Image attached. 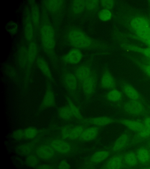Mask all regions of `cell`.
I'll list each match as a JSON object with an SVG mask.
<instances>
[{
  "label": "cell",
  "mask_w": 150,
  "mask_h": 169,
  "mask_svg": "<svg viewBox=\"0 0 150 169\" xmlns=\"http://www.w3.org/2000/svg\"><path fill=\"white\" fill-rule=\"evenodd\" d=\"M40 38L42 47L47 53L53 51L55 47V33L51 25L45 23L41 27Z\"/></svg>",
  "instance_id": "cell-1"
},
{
  "label": "cell",
  "mask_w": 150,
  "mask_h": 169,
  "mask_svg": "<svg viewBox=\"0 0 150 169\" xmlns=\"http://www.w3.org/2000/svg\"><path fill=\"white\" fill-rule=\"evenodd\" d=\"M68 38L70 43L76 47L85 48L91 44V39L82 31L76 29L71 31L68 34Z\"/></svg>",
  "instance_id": "cell-2"
},
{
  "label": "cell",
  "mask_w": 150,
  "mask_h": 169,
  "mask_svg": "<svg viewBox=\"0 0 150 169\" xmlns=\"http://www.w3.org/2000/svg\"><path fill=\"white\" fill-rule=\"evenodd\" d=\"M123 109L127 113L131 115H139L144 111V107L140 100H130L126 102Z\"/></svg>",
  "instance_id": "cell-3"
},
{
  "label": "cell",
  "mask_w": 150,
  "mask_h": 169,
  "mask_svg": "<svg viewBox=\"0 0 150 169\" xmlns=\"http://www.w3.org/2000/svg\"><path fill=\"white\" fill-rule=\"evenodd\" d=\"M133 31L147 27H150V19L143 16H136L132 18L128 23Z\"/></svg>",
  "instance_id": "cell-4"
},
{
  "label": "cell",
  "mask_w": 150,
  "mask_h": 169,
  "mask_svg": "<svg viewBox=\"0 0 150 169\" xmlns=\"http://www.w3.org/2000/svg\"><path fill=\"white\" fill-rule=\"evenodd\" d=\"M55 151L51 146L43 144L38 146L35 151L36 155L39 158L44 160H49L54 157Z\"/></svg>",
  "instance_id": "cell-5"
},
{
  "label": "cell",
  "mask_w": 150,
  "mask_h": 169,
  "mask_svg": "<svg viewBox=\"0 0 150 169\" xmlns=\"http://www.w3.org/2000/svg\"><path fill=\"white\" fill-rule=\"evenodd\" d=\"M50 146L56 152L61 154H66L71 151V146L68 142L63 140L55 139L50 142Z\"/></svg>",
  "instance_id": "cell-6"
},
{
  "label": "cell",
  "mask_w": 150,
  "mask_h": 169,
  "mask_svg": "<svg viewBox=\"0 0 150 169\" xmlns=\"http://www.w3.org/2000/svg\"><path fill=\"white\" fill-rule=\"evenodd\" d=\"M34 26L32 21L30 13L26 14L24 18L23 31L26 40L30 43L33 41L34 36Z\"/></svg>",
  "instance_id": "cell-7"
},
{
  "label": "cell",
  "mask_w": 150,
  "mask_h": 169,
  "mask_svg": "<svg viewBox=\"0 0 150 169\" xmlns=\"http://www.w3.org/2000/svg\"><path fill=\"white\" fill-rule=\"evenodd\" d=\"M99 129L94 126L84 129L79 139L82 141L88 142L95 139L98 135Z\"/></svg>",
  "instance_id": "cell-8"
},
{
  "label": "cell",
  "mask_w": 150,
  "mask_h": 169,
  "mask_svg": "<svg viewBox=\"0 0 150 169\" xmlns=\"http://www.w3.org/2000/svg\"><path fill=\"white\" fill-rule=\"evenodd\" d=\"M82 89L85 94L90 96L94 92L96 86V80L92 74L81 84Z\"/></svg>",
  "instance_id": "cell-9"
},
{
  "label": "cell",
  "mask_w": 150,
  "mask_h": 169,
  "mask_svg": "<svg viewBox=\"0 0 150 169\" xmlns=\"http://www.w3.org/2000/svg\"><path fill=\"white\" fill-rule=\"evenodd\" d=\"M84 121L88 123L97 126H104L109 125L114 121L112 118L107 116L94 117L85 119Z\"/></svg>",
  "instance_id": "cell-10"
},
{
  "label": "cell",
  "mask_w": 150,
  "mask_h": 169,
  "mask_svg": "<svg viewBox=\"0 0 150 169\" xmlns=\"http://www.w3.org/2000/svg\"><path fill=\"white\" fill-rule=\"evenodd\" d=\"M122 88L124 93L129 99L141 100L142 97L140 94L130 84L127 83H123Z\"/></svg>",
  "instance_id": "cell-11"
},
{
  "label": "cell",
  "mask_w": 150,
  "mask_h": 169,
  "mask_svg": "<svg viewBox=\"0 0 150 169\" xmlns=\"http://www.w3.org/2000/svg\"><path fill=\"white\" fill-rule=\"evenodd\" d=\"M123 159L120 155H114L107 161L103 166L105 169H120L123 166Z\"/></svg>",
  "instance_id": "cell-12"
},
{
  "label": "cell",
  "mask_w": 150,
  "mask_h": 169,
  "mask_svg": "<svg viewBox=\"0 0 150 169\" xmlns=\"http://www.w3.org/2000/svg\"><path fill=\"white\" fill-rule=\"evenodd\" d=\"M38 67L42 74L48 79L52 80V75L50 66L46 60L42 57L38 58L36 60Z\"/></svg>",
  "instance_id": "cell-13"
},
{
  "label": "cell",
  "mask_w": 150,
  "mask_h": 169,
  "mask_svg": "<svg viewBox=\"0 0 150 169\" xmlns=\"http://www.w3.org/2000/svg\"><path fill=\"white\" fill-rule=\"evenodd\" d=\"M82 57L81 52L77 49H73L66 54L63 58L64 61L71 64H76L81 60Z\"/></svg>",
  "instance_id": "cell-14"
},
{
  "label": "cell",
  "mask_w": 150,
  "mask_h": 169,
  "mask_svg": "<svg viewBox=\"0 0 150 169\" xmlns=\"http://www.w3.org/2000/svg\"><path fill=\"white\" fill-rule=\"evenodd\" d=\"M129 141L128 135L123 134L120 135L114 142L112 147L113 152H118L121 151L127 145Z\"/></svg>",
  "instance_id": "cell-15"
},
{
  "label": "cell",
  "mask_w": 150,
  "mask_h": 169,
  "mask_svg": "<svg viewBox=\"0 0 150 169\" xmlns=\"http://www.w3.org/2000/svg\"><path fill=\"white\" fill-rule=\"evenodd\" d=\"M101 85L104 89H112L115 86V79L111 74L109 71L105 72L101 79Z\"/></svg>",
  "instance_id": "cell-16"
},
{
  "label": "cell",
  "mask_w": 150,
  "mask_h": 169,
  "mask_svg": "<svg viewBox=\"0 0 150 169\" xmlns=\"http://www.w3.org/2000/svg\"><path fill=\"white\" fill-rule=\"evenodd\" d=\"M121 46L124 49L141 53L145 57L150 59V47L142 48L127 43H122Z\"/></svg>",
  "instance_id": "cell-17"
},
{
  "label": "cell",
  "mask_w": 150,
  "mask_h": 169,
  "mask_svg": "<svg viewBox=\"0 0 150 169\" xmlns=\"http://www.w3.org/2000/svg\"><path fill=\"white\" fill-rule=\"evenodd\" d=\"M65 87L70 91H74L77 87V80L75 75L71 73L66 74L63 78Z\"/></svg>",
  "instance_id": "cell-18"
},
{
  "label": "cell",
  "mask_w": 150,
  "mask_h": 169,
  "mask_svg": "<svg viewBox=\"0 0 150 169\" xmlns=\"http://www.w3.org/2000/svg\"><path fill=\"white\" fill-rule=\"evenodd\" d=\"M119 122L129 129L138 133L142 131L144 127L143 123L137 120L123 119Z\"/></svg>",
  "instance_id": "cell-19"
},
{
  "label": "cell",
  "mask_w": 150,
  "mask_h": 169,
  "mask_svg": "<svg viewBox=\"0 0 150 169\" xmlns=\"http://www.w3.org/2000/svg\"><path fill=\"white\" fill-rule=\"evenodd\" d=\"M55 102V96L54 92L50 88L47 89L42 98V106L46 108H50L54 105Z\"/></svg>",
  "instance_id": "cell-20"
},
{
  "label": "cell",
  "mask_w": 150,
  "mask_h": 169,
  "mask_svg": "<svg viewBox=\"0 0 150 169\" xmlns=\"http://www.w3.org/2000/svg\"><path fill=\"white\" fill-rule=\"evenodd\" d=\"M92 74L90 68L83 66L79 67L76 69L75 75L77 80L81 84Z\"/></svg>",
  "instance_id": "cell-21"
},
{
  "label": "cell",
  "mask_w": 150,
  "mask_h": 169,
  "mask_svg": "<svg viewBox=\"0 0 150 169\" xmlns=\"http://www.w3.org/2000/svg\"><path fill=\"white\" fill-rule=\"evenodd\" d=\"M133 33L129 35L131 38L138 40L149 39L150 38V27L133 31Z\"/></svg>",
  "instance_id": "cell-22"
},
{
  "label": "cell",
  "mask_w": 150,
  "mask_h": 169,
  "mask_svg": "<svg viewBox=\"0 0 150 169\" xmlns=\"http://www.w3.org/2000/svg\"><path fill=\"white\" fill-rule=\"evenodd\" d=\"M110 154V152L108 150L98 151L91 156L90 158V161L94 163H100L106 160Z\"/></svg>",
  "instance_id": "cell-23"
},
{
  "label": "cell",
  "mask_w": 150,
  "mask_h": 169,
  "mask_svg": "<svg viewBox=\"0 0 150 169\" xmlns=\"http://www.w3.org/2000/svg\"><path fill=\"white\" fill-rule=\"evenodd\" d=\"M38 52V48L36 43L33 41L30 43L27 48V57L29 66L36 60Z\"/></svg>",
  "instance_id": "cell-24"
},
{
  "label": "cell",
  "mask_w": 150,
  "mask_h": 169,
  "mask_svg": "<svg viewBox=\"0 0 150 169\" xmlns=\"http://www.w3.org/2000/svg\"><path fill=\"white\" fill-rule=\"evenodd\" d=\"M136 155L138 161L142 164H146L150 161V152L146 148L140 147L137 150Z\"/></svg>",
  "instance_id": "cell-25"
},
{
  "label": "cell",
  "mask_w": 150,
  "mask_h": 169,
  "mask_svg": "<svg viewBox=\"0 0 150 169\" xmlns=\"http://www.w3.org/2000/svg\"><path fill=\"white\" fill-rule=\"evenodd\" d=\"M30 12V17L34 27H38L40 23V13L39 8L36 4H32Z\"/></svg>",
  "instance_id": "cell-26"
},
{
  "label": "cell",
  "mask_w": 150,
  "mask_h": 169,
  "mask_svg": "<svg viewBox=\"0 0 150 169\" xmlns=\"http://www.w3.org/2000/svg\"><path fill=\"white\" fill-rule=\"evenodd\" d=\"M62 4V1H46L45 4L47 10L52 13H54L60 8Z\"/></svg>",
  "instance_id": "cell-27"
},
{
  "label": "cell",
  "mask_w": 150,
  "mask_h": 169,
  "mask_svg": "<svg viewBox=\"0 0 150 169\" xmlns=\"http://www.w3.org/2000/svg\"><path fill=\"white\" fill-rule=\"evenodd\" d=\"M130 59L149 77H150V65L146 63L137 58L130 57Z\"/></svg>",
  "instance_id": "cell-28"
},
{
  "label": "cell",
  "mask_w": 150,
  "mask_h": 169,
  "mask_svg": "<svg viewBox=\"0 0 150 169\" xmlns=\"http://www.w3.org/2000/svg\"><path fill=\"white\" fill-rule=\"evenodd\" d=\"M106 98L109 101L113 102L120 101L122 98L121 92L116 89H111L107 94Z\"/></svg>",
  "instance_id": "cell-29"
},
{
  "label": "cell",
  "mask_w": 150,
  "mask_h": 169,
  "mask_svg": "<svg viewBox=\"0 0 150 169\" xmlns=\"http://www.w3.org/2000/svg\"><path fill=\"white\" fill-rule=\"evenodd\" d=\"M59 117L65 120H69L72 119L73 116L69 108L67 106L61 107L58 111Z\"/></svg>",
  "instance_id": "cell-30"
},
{
  "label": "cell",
  "mask_w": 150,
  "mask_h": 169,
  "mask_svg": "<svg viewBox=\"0 0 150 169\" xmlns=\"http://www.w3.org/2000/svg\"><path fill=\"white\" fill-rule=\"evenodd\" d=\"M123 159L127 165L131 167L136 165L138 161L136 154L132 152L126 153L124 156Z\"/></svg>",
  "instance_id": "cell-31"
},
{
  "label": "cell",
  "mask_w": 150,
  "mask_h": 169,
  "mask_svg": "<svg viewBox=\"0 0 150 169\" xmlns=\"http://www.w3.org/2000/svg\"><path fill=\"white\" fill-rule=\"evenodd\" d=\"M144 127L142 131L138 133L139 137L145 138L150 136V117L146 118L144 121Z\"/></svg>",
  "instance_id": "cell-32"
},
{
  "label": "cell",
  "mask_w": 150,
  "mask_h": 169,
  "mask_svg": "<svg viewBox=\"0 0 150 169\" xmlns=\"http://www.w3.org/2000/svg\"><path fill=\"white\" fill-rule=\"evenodd\" d=\"M67 106L69 107L73 117L81 121L83 120L81 112L78 108L69 99L67 100Z\"/></svg>",
  "instance_id": "cell-33"
},
{
  "label": "cell",
  "mask_w": 150,
  "mask_h": 169,
  "mask_svg": "<svg viewBox=\"0 0 150 169\" xmlns=\"http://www.w3.org/2000/svg\"><path fill=\"white\" fill-rule=\"evenodd\" d=\"M33 149V146L31 144L25 143L19 146L17 148V150L20 155L27 156L31 154Z\"/></svg>",
  "instance_id": "cell-34"
},
{
  "label": "cell",
  "mask_w": 150,
  "mask_h": 169,
  "mask_svg": "<svg viewBox=\"0 0 150 169\" xmlns=\"http://www.w3.org/2000/svg\"><path fill=\"white\" fill-rule=\"evenodd\" d=\"M84 129L83 126L81 125L73 126L71 131L69 139L75 140L79 139Z\"/></svg>",
  "instance_id": "cell-35"
},
{
  "label": "cell",
  "mask_w": 150,
  "mask_h": 169,
  "mask_svg": "<svg viewBox=\"0 0 150 169\" xmlns=\"http://www.w3.org/2000/svg\"><path fill=\"white\" fill-rule=\"evenodd\" d=\"M71 7L72 11L74 13H81L85 7L84 1H74L72 3Z\"/></svg>",
  "instance_id": "cell-36"
},
{
  "label": "cell",
  "mask_w": 150,
  "mask_h": 169,
  "mask_svg": "<svg viewBox=\"0 0 150 169\" xmlns=\"http://www.w3.org/2000/svg\"><path fill=\"white\" fill-rule=\"evenodd\" d=\"M24 138L27 139L34 138L38 134L37 129L33 127L26 128L24 130Z\"/></svg>",
  "instance_id": "cell-37"
},
{
  "label": "cell",
  "mask_w": 150,
  "mask_h": 169,
  "mask_svg": "<svg viewBox=\"0 0 150 169\" xmlns=\"http://www.w3.org/2000/svg\"><path fill=\"white\" fill-rule=\"evenodd\" d=\"M39 158L36 155L30 154L27 156L26 159V163L31 167H36L39 163Z\"/></svg>",
  "instance_id": "cell-38"
},
{
  "label": "cell",
  "mask_w": 150,
  "mask_h": 169,
  "mask_svg": "<svg viewBox=\"0 0 150 169\" xmlns=\"http://www.w3.org/2000/svg\"><path fill=\"white\" fill-rule=\"evenodd\" d=\"M112 16L110 11L108 9H104L101 11L98 14V17L101 20L106 21L110 19Z\"/></svg>",
  "instance_id": "cell-39"
},
{
  "label": "cell",
  "mask_w": 150,
  "mask_h": 169,
  "mask_svg": "<svg viewBox=\"0 0 150 169\" xmlns=\"http://www.w3.org/2000/svg\"><path fill=\"white\" fill-rule=\"evenodd\" d=\"M73 126L67 125L62 127L61 130V135L62 138L65 139H69L71 131Z\"/></svg>",
  "instance_id": "cell-40"
},
{
  "label": "cell",
  "mask_w": 150,
  "mask_h": 169,
  "mask_svg": "<svg viewBox=\"0 0 150 169\" xmlns=\"http://www.w3.org/2000/svg\"><path fill=\"white\" fill-rule=\"evenodd\" d=\"M85 7L89 10H93L96 9L98 4V0L84 1Z\"/></svg>",
  "instance_id": "cell-41"
},
{
  "label": "cell",
  "mask_w": 150,
  "mask_h": 169,
  "mask_svg": "<svg viewBox=\"0 0 150 169\" xmlns=\"http://www.w3.org/2000/svg\"><path fill=\"white\" fill-rule=\"evenodd\" d=\"M13 137L16 140H21L24 138V130L18 129L15 130L13 133Z\"/></svg>",
  "instance_id": "cell-42"
},
{
  "label": "cell",
  "mask_w": 150,
  "mask_h": 169,
  "mask_svg": "<svg viewBox=\"0 0 150 169\" xmlns=\"http://www.w3.org/2000/svg\"><path fill=\"white\" fill-rule=\"evenodd\" d=\"M7 30L11 34H15L18 30V26L16 23L14 22L9 23L7 25Z\"/></svg>",
  "instance_id": "cell-43"
},
{
  "label": "cell",
  "mask_w": 150,
  "mask_h": 169,
  "mask_svg": "<svg viewBox=\"0 0 150 169\" xmlns=\"http://www.w3.org/2000/svg\"><path fill=\"white\" fill-rule=\"evenodd\" d=\"M100 3L105 9L108 10L112 8L114 5V1L112 0H101Z\"/></svg>",
  "instance_id": "cell-44"
},
{
  "label": "cell",
  "mask_w": 150,
  "mask_h": 169,
  "mask_svg": "<svg viewBox=\"0 0 150 169\" xmlns=\"http://www.w3.org/2000/svg\"><path fill=\"white\" fill-rule=\"evenodd\" d=\"M58 167L59 169H64L70 168L71 166L67 161L62 160L59 163Z\"/></svg>",
  "instance_id": "cell-45"
},
{
  "label": "cell",
  "mask_w": 150,
  "mask_h": 169,
  "mask_svg": "<svg viewBox=\"0 0 150 169\" xmlns=\"http://www.w3.org/2000/svg\"><path fill=\"white\" fill-rule=\"evenodd\" d=\"M39 169H52L53 168L52 166L48 164H42L40 165L37 168Z\"/></svg>",
  "instance_id": "cell-46"
},
{
  "label": "cell",
  "mask_w": 150,
  "mask_h": 169,
  "mask_svg": "<svg viewBox=\"0 0 150 169\" xmlns=\"http://www.w3.org/2000/svg\"><path fill=\"white\" fill-rule=\"evenodd\" d=\"M139 41H141L150 47V38L146 40H140Z\"/></svg>",
  "instance_id": "cell-47"
},
{
  "label": "cell",
  "mask_w": 150,
  "mask_h": 169,
  "mask_svg": "<svg viewBox=\"0 0 150 169\" xmlns=\"http://www.w3.org/2000/svg\"><path fill=\"white\" fill-rule=\"evenodd\" d=\"M143 62L150 65V59L146 57L142 58L140 60Z\"/></svg>",
  "instance_id": "cell-48"
}]
</instances>
